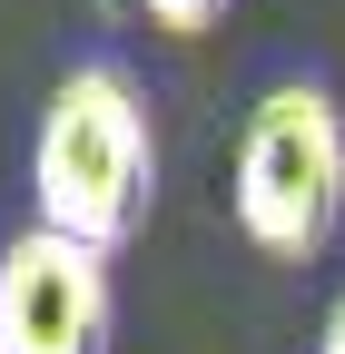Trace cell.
<instances>
[{
    "mask_svg": "<svg viewBox=\"0 0 345 354\" xmlns=\"http://www.w3.org/2000/svg\"><path fill=\"white\" fill-rule=\"evenodd\" d=\"M139 10H148L168 39H197V30H218V10H227V0H139Z\"/></svg>",
    "mask_w": 345,
    "mask_h": 354,
    "instance_id": "277c9868",
    "label": "cell"
},
{
    "mask_svg": "<svg viewBox=\"0 0 345 354\" xmlns=\"http://www.w3.org/2000/svg\"><path fill=\"white\" fill-rule=\"evenodd\" d=\"M148 177H158V138H148V99L128 88L118 59H79L30 138V207L39 227H60L79 246H128L148 216Z\"/></svg>",
    "mask_w": 345,
    "mask_h": 354,
    "instance_id": "6da1fadb",
    "label": "cell"
},
{
    "mask_svg": "<svg viewBox=\"0 0 345 354\" xmlns=\"http://www.w3.org/2000/svg\"><path fill=\"white\" fill-rule=\"evenodd\" d=\"M0 354H109V256L20 227L0 246Z\"/></svg>",
    "mask_w": 345,
    "mask_h": 354,
    "instance_id": "3957f363",
    "label": "cell"
},
{
    "mask_svg": "<svg viewBox=\"0 0 345 354\" xmlns=\"http://www.w3.org/2000/svg\"><path fill=\"white\" fill-rule=\"evenodd\" d=\"M316 354H345V295L326 305V335H316Z\"/></svg>",
    "mask_w": 345,
    "mask_h": 354,
    "instance_id": "5b68a950",
    "label": "cell"
},
{
    "mask_svg": "<svg viewBox=\"0 0 345 354\" xmlns=\"http://www.w3.org/2000/svg\"><path fill=\"white\" fill-rule=\"evenodd\" d=\"M237 227L267 256H316L345 216V109L316 79H276L237 138Z\"/></svg>",
    "mask_w": 345,
    "mask_h": 354,
    "instance_id": "7a4b0ae2",
    "label": "cell"
}]
</instances>
